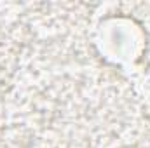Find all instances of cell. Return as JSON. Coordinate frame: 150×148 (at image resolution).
I'll return each mask as SVG.
<instances>
[{
    "label": "cell",
    "mask_w": 150,
    "mask_h": 148,
    "mask_svg": "<svg viewBox=\"0 0 150 148\" xmlns=\"http://www.w3.org/2000/svg\"><path fill=\"white\" fill-rule=\"evenodd\" d=\"M100 45L113 61H133L142 47L140 30L129 19H110L101 26Z\"/></svg>",
    "instance_id": "obj_1"
}]
</instances>
